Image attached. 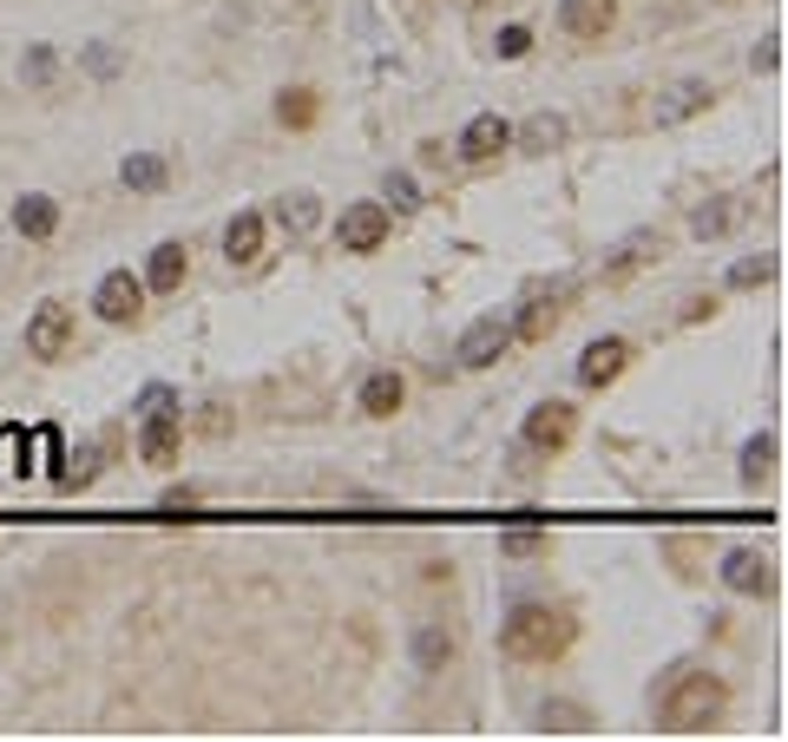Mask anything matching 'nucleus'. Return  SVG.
Segmentation results:
<instances>
[{
  "mask_svg": "<svg viewBox=\"0 0 788 742\" xmlns=\"http://www.w3.org/2000/svg\"><path fill=\"white\" fill-rule=\"evenodd\" d=\"M565 644H572V618L552 612V605H520L513 618L500 624V650L513 664H552Z\"/></svg>",
  "mask_w": 788,
  "mask_h": 742,
  "instance_id": "obj_2",
  "label": "nucleus"
},
{
  "mask_svg": "<svg viewBox=\"0 0 788 742\" xmlns=\"http://www.w3.org/2000/svg\"><path fill=\"white\" fill-rule=\"evenodd\" d=\"M53 73H60V53H53V46H33V53L20 60V80H26V86H46Z\"/></svg>",
  "mask_w": 788,
  "mask_h": 742,
  "instance_id": "obj_29",
  "label": "nucleus"
},
{
  "mask_svg": "<svg viewBox=\"0 0 788 742\" xmlns=\"http://www.w3.org/2000/svg\"><path fill=\"white\" fill-rule=\"evenodd\" d=\"M631 362V342L625 336H605V342H585V356H578V381L585 388H605V381H618Z\"/></svg>",
  "mask_w": 788,
  "mask_h": 742,
  "instance_id": "obj_13",
  "label": "nucleus"
},
{
  "mask_svg": "<svg viewBox=\"0 0 788 742\" xmlns=\"http://www.w3.org/2000/svg\"><path fill=\"white\" fill-rule=\"evenodd\" d=\"M26 454H33V467H46V474H53V480H60V467H53V460H60V434H53V427H40V434H33V447H26ZM33 467H26V474H33Z\"/></svg>",
  "mask_w": 788,
  "mask_h": 742,
  "instance_id": "obj_32",
  "label": "nucleus"
},
{
  "mask_svg": "<svg viewBox=\"0 0 788 742\" xmlns=\"http://www.w3.org/2000/svg\"><path fill=\"white\" fill-rule=\"evenodd\" d=\"M184 263H191V250L178 244V237H164V244L151 250V263H145V289H178L184 283Z\"/></svg>",
  "mask_w": 788,
  "mask_h": 742,
  "instance_id": "obj_15",
  "label": "nucleus"
},
{
  "mask_svg": "<svg viewBox=\"0 0 788 742\" xmlns=\"http://www.w3.org/2000/svg\"><path fill=\"white\" fill-rule=\"evenodd\" d=\"M545 736H585L592 730V710L585 703H539V717H532Z\"/></svg>",
  "mask_w": 788,
  "mask_h": 742,
  "instance_id": "obj_19",
  "label": "nucleus"
},
{
  "mask_svg": "<svg viewBox=\"0 0 788 742\" xmlns=\"http://www.w3.org/2000/svg\"><path fill=\"white\" fill-rule=\"evenodd\" d=\"M93 309H99L106 322H138V316H145V283H138L131 269H113V276L99 283V296H93Z\"/></svg>",
  "mask_w": 788,
  "mask_h": 742,
  "instance_id": "obj_11",
  "label": "nucleus"
},
{
  "mask_svg": "<svg viewBox=\"0 0 788 742\" xmlns=\"http://www.w3.org/2000/svg\"><path fill=\"white\" fill-rule=\"evenodd\" d=\"M454 650H460V644H454L447 624H420V630H414V664H420V670H447Z\"/></svg>",
  "mask_w": 788,
  "mask_h": 742,
  "instance_id": "obj_18",
  "label": "nucleus"
},
{
  "mask_svg": "<svg viewBox=\"0 0 788 742\" xmlns=\"http://www.w3.org/2000/svg\"><path fill=\"white\" fill-rule=\"evenodd\" d=\"M565 303H572V283H558V289H532V296H525V309L513 316V342H545V336L558 329Z\"/></svg>",
  "mask_w": 788,
  "mask_h": 742,
  "instance_id": "obj_7",
  "label": "nucleus"
},
{
  "mask_svg": "<svg viewBox=\"0 0 788 742\" xmlns=\"http://www.w3.org/2000/svg\"><path fill=\"white\" fill-rule=\"evenodd\" d=\"M276 119L289 125V131H302V125H316V93H309V86H296V93H283V99H276Z\"/></svg>",
  "mask_w": 788,
  "mask_h": 742,
  "instance_id": "obj_26",
  "label": "nucleus"
},
{
  "mask_svg": "<svg viewBox=\"0 0 788 742\" xmlns=\"http://www.w3.org/2000/svg\"><path fill=\"white\" fill-rule=\"evenodd\" d=\"M382 198H388L394 211H420V184H414L407 171H388V184H382Z\"/></svg>",
  "mask_w": 788,
  "mask_h": 742,
  "instance_id": "obj_30",
  "label": "nucleus"
},
{
  "mask_svg": "<svg viewBox=\"0 0 788 742\" xmlns=\"http://www.w3.org/2000/svg\"><path fill=\"white\" fill-rule=\"evenodd\" d=\"M13 231L33 237V244H46V237L60 231V204H53V198H20V204H13Z\"/></svg>",
  "mask_w": 788,
  "mask_h": 742,
  "instance_id": "obj_16",
  "label": "nucleus"
},
{
  "mask_svg": "<svg viewBox=\"0 0 788 742\" xmlns=\"http://www.w3.org/2000/svg\"><path fill=\"white\" fill-rule=\"evenodd\" d=\"M769 276H776V256H743V263L730 269L736 289H756V283H769Z\"/></svg>",
  "mask_w": 788,
  "mask_h": 742,
  "instance_id": "obj_31",
  "label": "nucleus"
},
{
  "mask_svg": "<svg viewBox=\"0 0 788 742\" xmlns=\"http://www.w3.org/2000/svg\"><path fill=\"white\" fill-rule=\"evenodd\" d=\"M401 394H407V388H401V374H394V369L369 374V381H362V414H375V421H388L394 407H401Z\"/></svg>",
  "mask_w": 788,
  "mask_h": 742,
  "instance_id": "obj_20",
  "label": "nucleus"
},
{
  "mask_svg": "<svg viewBox=\"0 0 788 742\" xmlns=\"http://www.w3.org/2000/svg\"><path fill=\"white\" fill-rule=\"evenodd\" d=\"M119 178H126V191H164V178H171V165L145 151V158H126V165H119Z\"/></svg>",
  "mask_w": 788,
  "mask_h": 742,
  "instance_id": "obj_22",
  "label": "nucleus"
},
{
  "mask_svg": "<svg viewBox=\"0 0 788 742\" xmlns=\"http://www.w3.org/2000/svg\"><path fill=\"white\" fill-rule=\"evenodd\" d=\"M730 224H736V211H730V198H710V204H703V211L690 218V231H696L703 244H710V237H723Z\"/></svg>",
  "mask_w": 788,
  "mask_h": 742,
  "instance_id": "obj_27",
  "label": "nucleus"
},
{
  "mask_svg": "<svg viewBox=\"0 0 788 742\" xmlns=\"http://www.w3.org/2000/svg\"><path fill=\"white\" fill-rule=\"evenodd\" d=\"M513 138H520L525 151H558V145H565V119H558V113H532L525 131H513Z\"/></svg>",
  "mask_w": 788,
  "mask_h": 742,
  "instance_id": "obj_21",
  "label": "nucleus"
},
{
  "mask_svg": "<svg viewBox=\"0 0 788 742\" xmlns=\"http://www.w3.org/2000/svg\"><path fill=\"white\" fill-rule=\"evenodd\" d=\"M493 53H500V60H525V53H532V33H525V26H500Z\"/></svg>",
  "mask_w": 788,
  "mask_h": 742,
  "instance_id": "obj_33",
  "label": "nucleus"
},
{
  "mask_svg": "<svg viewBox=\"0 0 788 742\" xmlns=\"http://www.w3.org/2000/svg\"><path fill=\"white\" fill-rule=\"evenodd\" d=\"M723 710H730V683H723L716 670H683V677L657 697V723H663L670 736H696V730H710Z\"/></svg>",
  "mask_w": 788,
  "mask_h": 742,
  "instance_id": "obj_1",
  "label": "nucleus"
},
{
  "mask_svg": "<svg viewBox=\"0 0 788 742\" xmlns=\"http://www.w3.org/2000/svg\"><path fill=\"white\" fill-rule=\"evenodd\" d=\"M776 66H782V33H769V40L749 53V73H776Z\"/></svg>",
  "mask_w": 788,
  "mask_h": 742,
  "instance_id": "obj_34",
  "label": "nucleus"
},
{
  "mask_svg": "<svg viewBox=\"0 0 788 742\" xmlns=\"http://www.w3.org/2000/svg\"><path fill=\"white\" fill-rule=\"evenodd\" d=\"M769 474H776V434H756V441L743 447V480H749V487H763Z\"/></svg>",
  "mask_w": 788,
  "mask_h": 742,
  "instance_id": "obj_24",
  "label": "nucleus"
},
{
  "mask_svg": "<svg viewBox=\"0 0 788 742\" xmlns=\"http://www.w3.org/2000/svg\"><path fill=\"white\" fill-rule=\"evenodd\" d=\"M507 145H513V125L500 119V113H480V119L460 131V158H467V165H493Z\"/></svg>",
  "mask_w": 788,
  "mask_h": 742,
  "instance_id": "obj_12",
  "label": "nucleus"
},
{
  "mask_svg": "<svg viewBox=\"0 0 788 742\" xmlns=\"http://www.w3.org/2000/svg\"><path fill=\"white\" fill-rule=\"evenodd\" d=\"M572 434H578V414H572L565 401H539V407L525 414V447H532V454H565Z\"/></svg>",
  "mask_w": 788,
  "mask_h": 742,
  "instance_id": "obj_6",
  "label": "nucleus"
},
{
  "mask_svg": "<svg viewBox=\"0 0 788 742\" xmlns=\"http://www.w3.org/2000/svg\"><path fill=\"white\" fill-rule=\"evenodd\" d=\"M138 414H145V427H138V454H145L151 467H171V460H178V434H184L178 394H171V388H145V394H138Z\"/></svg>",
  "mask_w": 788,
  "mask_h": 742,
  "instance_id": "obj_3",
  "label": "nucleus"
},
{
  "mask_svg": "<svg viewBox=\"0 0 788 742\" xmlns=\"http://www.w3.org/2000/svg\"><path fill=\"white\" fill-rule=\"evenodd\" d=\"M651 250H663V244H657L651 231H638L631 244H625V250H618V256H611V263H605V283H618V276H631L638 263H651Z\"/></svg>",
  "mask_w": 788,
  "mask_h": 742,
  "instance_id": "obj_25",
  "label": "nucleus"
},
{
  "mask_svg": "<svg viewBox=\"0 0 788 742\" xmlns=\"http://www.w3.org/2000/svg\"><path fill=\"white\" fill-rule=\"evenodd\" d=\"M507 349H513V316H480V322L460 336L454 362H460V369H493Z\"/></svg>",
  "mask_w": 788,
  "mask_h": 742,
  "instance_id": "obj_4",
  "label": "nucleus"
},
{
  "mask_svg": "<svg viewBox=\"0 0 788 742\" xmlns=\"http://www.w3.org/2000/svg\"><path fill=\"white\" fill-rule=\"evenodd\" d=\"M224 256H231V263H244V269L263 256V218H257V211L231 218V231H224Z\"/></svg>",
  "mask_w": 788,
  "mask_h": 742,
  "instance_id": "obj_17",
  "label": "nucleus"
},
{
  "mask_svg": "<svg viewBox=\"0 0 788 742\" xmlns=\"http://www.w3.org/2000/svg\"><path fill=\"white\" fill-rule=\"evenodd\" d=\"M0 467H7V474H26V467H20V427H0Z\"/></svg>",
  "mask_w": 788,
  "mask_h": 742,
  "instance_id": "obj_35",
  "label": "nucleus"
},
{
  "mask_svg": "<svg viewBox=\"0 0 788 742\" xmlns=\"http://www.w3.org/2000/svg\"><path fill=\"white\" fill-rule=\"evenodd\" d=\"M66 342H73V309L66 303H40L33 322H26V356L33 362H60Z\"/></svg>",
  "mask_w": 788,
  "mask_h": 742,
  "instance_id": "obj_5",
  "label": "nucleus"
},
{
  "mask_svg": "<svg viewBox=\"0 0 788 742\" xmlns=\"http://www.w3.org/2000/svg\"><path fill=\"white\" fill-rule=\"evenodd\" d=\"M611 20H618V0H558V26L578 33V40L611 33Z\"/></svg>",
  "mask_w": 788,
  "mask_h": 742,
  "instance_id": "obj_14",
  "label": "nucleus"
},
{
  "mask_svg": "<svg viewBox=\"0 0 788 742\" xmlns=\"http://www.w3.org/2000/svg\"><path fill=\"white\" fill-rule=\"evenodd\" d=\"M158 506H198V487H171V494L158 499Z\"/></svg>",
  "mask_w": 788,
  "mask_h": 742,
  "instance_id": "obj_36",
  "label": "nucleus"
},
{
  "mask_svg": "<svg viewBox=\"0 0 788 742\" xmlns=\"http://www.w3.org/2000/svg\"><path fill=\"white\" fill-rule=\"evenodd\" d=\"M723 585L743 592V598H776V565H769L756 545H736V552L723 559Z\"/></svg>",
  "mask_w": 788,
  "mask_h": 742,
  "instance_id": "obj_10",
  "label": "nucleus"
},
{
  "mask_svg": "<svg viewBox=\"0 0 788 742\" xmlns=\"http://www.w3.org/2000/svg\"><path fill=\"white\" fill-rule=\"evenodd\" d=\"M336 244L349 256H369V250L388 244V204H349L342 224H336Z\"/></svg>",
  "mask_w": 788,
  "mask_h": 742,
  "instance_id": "obj_8",
  "label": "nucleus"
},
{
  "mask_svg": "<svg viewBox=\"0 0 788 742\" xmlns=\"http://www.w3.org/2000/svg\"><path fill=\"white\" fill-rule=\"evenodd\" d=\"M500 552L507 559H532V552H545V532L539 526H513V532H500Z\"/></svg>",
  "mask_w": 788,
  "mask_h": 742,
  "instance_id": "obj_28",
  "label": "nucleus"
},
{
  "mask_svg": "<svg viewBox=\"0 0 788 742\" xmlns=\"http://www.w3.org/2000/svg\"><path fill=\"white\" fill-rule=\"evenodd\" d=\"M710 106H716V86L710 80H677V86H663L651 99V119L663 131V125H683V119H696V113H710Z\"/></svg>",
  "mask_w": 788,
  "mask_h": 742,
  "instance_id": "obj_9",
  "label": "nucleus"
},
{
  "mask_svg": "<svg viewBox=\"0 0 788 742\" xmlns=\"http://www.w3.org/2000/svg\"><path fill=\"white\" fill-rule=\"evenodd\" d=\"M276 224H283L289 237H309V231H316V198H309V191H296V198H276Z\"/></svg>",
  "mask_w": 788,
  "mask_h": 742,
  "instance_id": "obj_23",
  "label": "nucleus"
}]
</instances>
